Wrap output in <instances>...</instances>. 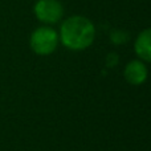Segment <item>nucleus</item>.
<instances>
[{"label":"nucleus","mask_w":151,"mask_h":151,"mask_svg":"<svg viewBox=\"0 0 151 151\" xmlns=\"http://www.w3.org/2000/svg\"><path fill=\"white\" fill-rule=\"evenodd\" d=\"M58 37L63 45L68 49L82 50L93 44L96 28L88 17L74 15L63 21Z\"/></svg>","instance_id":"f257e3e1"},{"label":"nucleus","mask_w":151,"mask_h":151,"mask_svg":"<svg viewBox=\"0 0 151 151\" xmlns=\"http://www.w3.org/2000/svg\"><path fill=\"white\" fill-rule=\"evenodd\" d=\"M60 41L58 33L52 27H40L36 28L31 35L29 45L31 49L39 56H48L52 55L56 50Z\"/></svg>","instance_id":"f03ea898"},{"label":"nucleus","mask_w":151,"mask_h":151,"mask_svg":"<svg viewBox=\"0 0 151 151\" xmlns=\"http://www.w3.org/2000/svg\"><path fill=\"white\" fill-rule=\"evenodd\" d=\"M33 13L39 21L50 25L63 19L64 7L58 0H37L33 5Z\"/></svg>","instance_id":"7ed1b4c3"},{"label":"nucleus","mask_w":151,"mask_h":151,"mask_svg":"<svg viewBox=\"0 0 151 151\" xmlns=\"http://www.w3.org/2000/svg\"><path fill=\"white\" fill-rule=\"evenodd\" d=\"M126 81L131 85H141L147 78V68L143 64V61L133 60L126 65L123 72Z\"/></svg>","instance_id":"20e7f679"},{"label":"nucleus","mask_w":151,"mask_h":151,"mask_svg":"<svg viewBox=\"0 0 151 151\" xmlns=\"http://www.w3.org/2000/svg\"><path fill=\"white\" fill-rule=\"evenodd\" d=\"M134 50L142 61L151 63V28H146L137 36Z\"/></svg>","instance_id":"39448f33"}]
</instances>
